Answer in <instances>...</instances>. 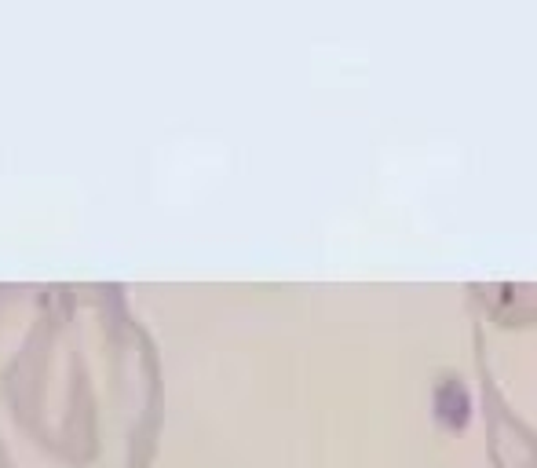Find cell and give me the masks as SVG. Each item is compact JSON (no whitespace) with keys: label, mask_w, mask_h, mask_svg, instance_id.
I'll return each mask as SVG.
<instances>
[{"label":"cell","mask_w":537,"mask_h":468,"mask_svg":"<svg viewBox=\"0 0 537 468\" xmlns=\"http://www.w3.org/2000/svg\"><path fill=\"white\" fill-rule=\"evenodd\" d=\"M161 421L158 344L125 289L0 286V468H150Z\"/></svg>","instance_id":"6da1fadb"}]
</instances>
